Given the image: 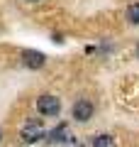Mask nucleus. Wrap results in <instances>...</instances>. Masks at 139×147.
<instances>
[{
  "mask_svg": "<svg viewBox=\"0 0 139 147\" xmlns=\"http://www.w3.org/2000/svg\"><path fill=\"white\" fill-rule=\"evenodd\" d=\"M37 110H39L41 115H59V110H61V100L56 96H39L37 98Z\"/></svg>",
  "mask_w": 139,
  "mask_h": 147,
  "instance_id": "f257e3e1",
  "label": "nucleus"
},
{
  "mask_svg": "<svg viewBox=\"0 0 139 147\" xmlns=\"http://www.w3.org/2000/svg\"><path fill=\"white\" fill-rule=\"evenodd\" d=\"M93 113H95V108H93V103L88 98H78L76 103H73V118H76V120L86 123V120L93 118Z\"/></svg>",
  "mask_w": 139,
  "mask_h": 147,
  "instance_id": "f03ea898",
  "label": "nucleus"
},
{
  "mask_svg": "<svg viewBox=\"0 0 139 147\" xmlns=\"http://www.w3.org/2000/svg\"><path fill=\"white\" fill-rule=\"evenodd\" d=\"M44 137V127H41V123L39 120H32V123H27L25 127H22V140L25 142H37V140H41Z\"/></svg>",
  "mask_w": 139,
  "mask_h": 147,
  "instance_id": "7ed1b4c3",
  "label": "nucleus"
},
{
  "mask_svg": "<svg viewBox=\"0 0 139 147\" xmlns=\"http://www.w3.org/2000/svg\"><path fill=\"white\" fill-rule=\"evenodd\" d=\"M22 59H25V66H29V69H41L44 66V54L37 52V49H27L22 54Z\"/></svg>",
  "mask_w": 139,
  "mask_h": 147,
  "instance_id": "20e7f679",
  "label": "nucleus"
},
{
  "mask_svg": "<svg viewBox=\"0 0 139 147\" xmlns=\"http://www.w3.org/2000/svg\"><path fill=\"white\" fill-rule=\"evenodd\" d=\"M66 137H71L68 125H59V127H54V130L49 132V137H46V140H49V142H63Z\"/></svg>",
  "mask_w": 139,
  "mask_h": 147,
  "instance_id": "39448f33",
  "label": "nucleus"
},
{
  "mask_svg": "<svg viewBox=\"0 0 139 147\" xmlns=\"http://www.w3.org/2000/svg\"><path fill=\"white\" fill-rule=\"evenodd\" d=\"M93 147H115V142H112L110 135H98L93 140Z\"/></svg>",
  "mask_w": 139,
  "mask_h": 147,
  "instance_id": "423d86ee",
  "label": "nucleus"
},
{
  "mask_svg": "<svg viewBox=\"0 0 139 147\" xmlns=\"http://www.w3.org/2000/svg\"><path fill=\"white\" fill-rule=\"evenodd\" d=\"M127 20L132 25H139V3H134V5L127 7Z\"/></svg>",
  "mask_w": 139,
  "mask_h": 147,
  "instance_id": "0eeeda50",
  "label": "nucleus"
},
{
  "mask_svg": "<svg viewBox=\"0 0 139 147\" xmlns=\"http://www.w3.org/2000/svg\"><path fill=\"white\" fill-rule=\"evenodd\" d=\"M137 57H139V44H137Z\"/></svg>",
  "mask_w": 139,
  "mask_h": 147,
  "instance_id": "6e6552de",
  "label": "nucleus"
},
{
  "mask_svg": "<svg viewBox=\"0 0 139 147\" xmlns=\"http://www.w3.org/2000/svg\"><path fill=\"white\" fill-rule=\"evenodd\" d=\"M0 140H3V132H0Z\"/></svg>",
  "mask_w": 139,
  "mask_h": 147,
  "instance_id": "1a4fd4ad",
  "label": "nucleus"
},
{
  "mask_svg": "<svg viewBox=\"0 0 139 147\" xmlns=\"http://www.w3.org/2000/svg\"><path fill=\"white\" fill-rule=\"evenodd\" d=\"M32 3H37V0H32Z\"/></svg>",
  "mask_w": 139,
  "mask_h": 147,
  "instance_id": "9d476101",
  "label": "nucleus"
}]
</instances>
